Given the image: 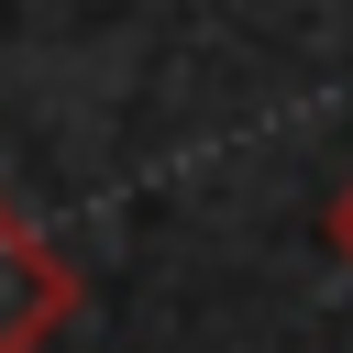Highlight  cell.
<instances>
[{
	"label": "cell",
	"instance_id": "obj_1",
	"mask_svg": "<svg viewBox=\"0 0 353 353\" xmlns=\"http://www.w3.org/2000/svg\"><path fill=\"white\" fill-rule=\"evenodd\" d=\"M66 309H77V276H66V254L11 210V188H0V353H44L55 331H66Z\"/></svg>",
	"mask_w": 353,
	"mask_h": 353
},
{
	"label": "cell",
	"instance_id": "obj_2",
	"mask_svg": "<svg viewBox=\"0 0 353 353\" xmlns=\"http://www.w3.org/2000/svg\"><path fill=\"white\" fill-rule=\"evenodd\" d=\"M320 243H331V254H342V265H353V188H342V199H331V210H320Z\"/></svg>",
	"mask_w": 353,
	"mask_h": 353
}]
</instances>
